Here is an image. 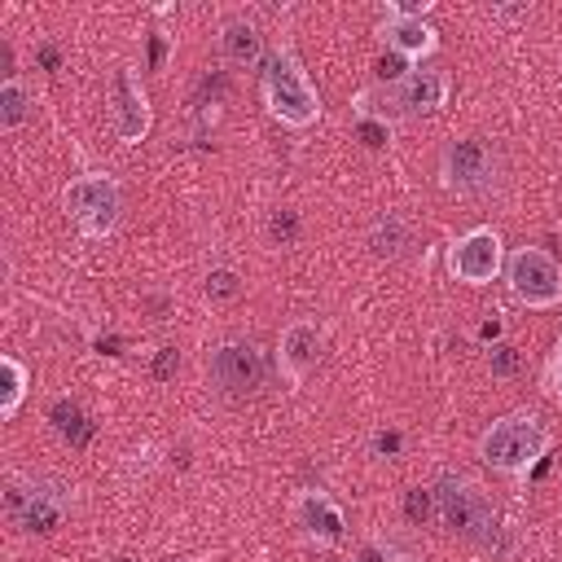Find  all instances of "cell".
<instances>
[{"label": "cell", "mask_w": 562, "mask_h": 562, "mask_svg": "<svg viewBox=\"0 0 562 562\" xmlns=\"http://www.w3.org/2000/svg\"><path fill=\"white\" fill-rule=\"evenodd\" d=\"M435 505H439V522L448 527V536H457L474 553H483L492 562H501L509 553L514 536H509L501 509L492 505V496L474 479H465L457 470H443L435 479Z\"/></svg>", "instance_id": "obj_1"}, {"label": "cell", "mask_w": 562, "mask_h": 562, "mask_svg": "<svg viewBox=\"0 0 562 562\" xmlns=\"http://www.w3.org/2000/svg\"><path fill=\"white\" fill-rule=\"evenodd\" d=\"M259 92H263L268 114L285 127H294V132H303L321 119V92L312 88L307 70L299 66V57L285 44L268 48L263 70H259Z\"/></svg>", "instance_id": "obj_2"}, {"label": "cell", "mask_w": 562, "mask_h": 562, "mask_svg": "<svg viewBox=\"0 0 562 562\" xmlns=\"http://www.w3.org/2000/svg\"><path fill=\"white\" fill-rule=\"evenodd\" d=\"M544 452H549V430L540 426L536 413H509L479 435V461L509 479H522L536 461H544Z\"/></svg>", "instance_id": "obj_3"}, {"label": "cell", "mask_w": 562, "mask_h": 562, "mask_svg": "<svg viewBox=\"0 0 562 562\" xmlns=\"http://www.w3.org/2000/svg\"><path fill=\"white\" fill-rule=\"evenodd\" d=\"M501 149L483 136H452L439 149V184L457 198H492L501 189Z\"/></svg>", "instance_id": "obj_4"}, {"label": "cell", "mask_w": 562, "mask_h": 562, "mask_svg": "<svg viewBox=\"0 0 562 562\" xmlns=\"http://www.w3.org/2000/svg\"><path fill=\"white\" fill-rule=\"evenodd\" d=\"M70 505H75L70 487L53 474H13L4 483V514L22 531H40V536L57 531L66 522Z\"/></svg>", "instance_id": "obj_5"}, {"label": "cell", "mask_w": 562, "mask_h": 562, "mask_svg": "<svg viewBox=\"0 0 562 562\" xmlns=\"http://www.w3.org/2000/svg\"><path fill=\"white\" fill-rule=\"evenodd\" d=\"M61 206L83 237H110L123 215V189L110 171H83L61 189Z\"/></svg>", "instance_id": "obj_6"}, {"label": "cell", "mask_w": 562, "mask_h": 562, "mask_svg": "<svg viewBox=\"0 0 562 562\" xmlns=\"http://www.w3.org/2000/svg\"><path fill=\"white\" fill-rule=\"evenodd\" d=\"M206 373L224 400H250L268 378V356L255 338H224L206 356Z\"/></svg>", "instance_id": "obj_7"}, {"label": "cell", "mask_w": 562, "mask_h": 562, "mask_svg": "<svg viewBox=\"0 0 562 562\" xmlns=\"http://www.w3.org/2000/svg\"><path fill=\"white\" fill-rule=\"evenodd\" d=\"M505 281H509V294L522 307L544 312V307L562 303V268L540 246H518L514 255H505Z\"/></svg>", "instance_id": "obj_8"}, {"label": "cell", "mask_w": 562, "mask_h": 562, "mask_svg": "<svg viewBox=\"0 0 562 562\" xmlns=\"http://www.w3.org/2000/svg\"><path fill=\"white\" fill-rule=\"evenodd\" d=\"M448 70L443 66H413L404 79L386 83V88H373V97L386 105V114L400 123V119H422V114H435L443 101H448Z\"/></svg>", "instance_id": "obj_9"}, {"label": "cell", "mask_w": 562, "mask_h": 562, "mask_svg": "<svg viewBox=\"0 0 562 562\" xmlns=\"http://www.w3.org/2000/svg\"><path fill=\"white\" fill-rule=\"evenodd\" d=\"M448 272L465 285H487L505 272V241L496 228L479 224L470 233H461L452 246H448Z\"/></svg>", "instance_id": "obj_10"}, {"label": "cell", "mask_w": 562, "mask_h": 562, "mask_svg": "<svg viewBox=\"0 0 562 562\" xmlns=\"http://www.w3.org/2000/svg\"><path fill=\"white\" fill-rule=\"evenodd\" d=\"M154 110H149V92L140 83V75L132 66H114L110 75V127L123 145H136L149 136Z\"/></svg>", "instance_id": "obj_11"}, {"label": "cell", "mask_w": 562, "mask_h": 562, "mask_svg": "<svg viewBox=\"0 0 562 562\" xmlns=\"http://www.w3.org/2000/svg\"><path fill=\"white\" fill-rule=\"evenodd\" d=\"M290 518H294L299 536L312 540V544H321V549H329V544H338L347 536V518H342L338 501L325 496V492H316V487H307V492L294 496Z\"/></svg>", "instance_id": "obj_12"}, {"label": "cell", "mask_w": 562, "mask_h": 562, "mask_svg": "<svg viewBox=\"0 0 562 562\" xmlns=\"http://www.w3.org/2000/svg\"><path fill=\"white\" fill-rule=\"evenodd\" d=\"M321 347H325V334L312 316H294L285 329H281V342H277V364L285 373L290 386H303V378L316 369L321 360Z\"/></svg>", "instance_id": "obj_13"}, {"label": "cell", "mask_w": 562, "mask_h": 562, "mask_svg": "<svg viewBox=\"0 0 562 562\" xmlns=\"http://www.w3.org/2000/svg\"><path fill=\"white\" fill-rule=\"evenodd\" d=\"M382 35H386L391 53H400L404 61H417V57L435 53V44H439V31L430 22H422L417 13H404L400 4L382 9Z\"/></svg>", "instance_id": "obj_14"}, {"label": "cell", "mask_w": 562, "mask_h": 562, "mask_svg": "<svg viewBox=\"0 0 562 562\" xmlns=\"http://www.w3.org/2000/svg\"><path fill=\"white\" fill-rule=\"evenodd\" d=\"M263 57H268L263 35H259V26L246 13L220 22V61L224 66H233V70H263Z\"/></svg>", "instance_id": "obj_15"}, {"label": "cell", "mask_w": 562, "mask_h": 562, "mask_svg": "<svg viewBox=\"0 0 562 562\" xmlns=\"http://www.w3.org/2000/svg\"><path fill=\"white\" fill-rule=\"evenodd\" d=\"M364 246H369L373 259H386V263H391V259H404V255L413 250V224H408L400 211H386L382 220H373Z\"/></svg>", "instance_id": "obj_16"}, {"label": "cell", "mask_w": 562, "mask_h": 562, "mask_svg": "<svg viewBox=\"0 0 562 562\" xmlns=\"http://www.w3.org/2000/svg\"><path fill=\"white\" fill-rule=\"evenodd\" d=\"M351 136L364 145V149H386L395 140V119L386 110H373L369 97L360 92L356 105H351Z\"/></svg>", "instance_id": "obj_17"}, {"label": "cell", "mask_w": 562, "mask_h": 562, "mask_svg": "<svg viewBox=\"0 0 562 562\" xmlns=\"http://www.w3.org/2000/svg\"><path fill=\"white\" fill-rule=\"evenodd\" d=\"M48 422H53V430H57V435H61L70 448H83V443L97 435V426L88 422V413H83L75 400H66V395L48 404Z\"/></svg>", "instance_id": "obj_18"}, {"label": "cell", "mask_w": 562, "mask_h": 562, "mask_svg": "<svg viewBox=\"0 0 562 562\" xmlns=\"http://www.w3.org/2000/svg\"><path fill=\"white\" fill-rule=\"evenodd\" d=\"M31 88L18 79V75H4V83H0V132H13V127H22L26 119H31Z\"/></svg>", "instance_id": "obj_19"}, {"label": "cell", "mask_w": 562, "mask_h": 562, "mask_svg": "<svg viewBox=\"0 0 562 562\" xmlns=\"http://www.w3.org/2000/svg\"><path fill=\"white\" fill-rule=\"evenodd\" d=\"M0 417H13L26 400V364L18 356H0Z\"/></svg>", "instance_id": "obj_20"}, {"label": "cell", "mask_w": 562, "mask_h": 562, "mask_svg": "<svg viewBox=\"0 0 562 562\" xmlns=\"http://www.w3.org/2000/svg\"><path fill=\"white\" fill-rule=\"evenodd\" d=\"M202 294H206L211 303L237 299V294H241V272H237V268H211L206 281H202Z\"/></svg>", "instance_id": "obj_21"}, {"label": "cell", "mask_w": 562, "mask_h": 562, "mask_svg": "<svg viewBox=\"0 0 562 562\" xmlns=\"http://www.w3.org/2000/svg\"><path fill=\"white\" fill-rule=\"evenodd\" d=\"M430 514L439 518V505H435V487H408V492H404V518H408L413 527H422Z\"/></svg>", "instance_id": "obj_22"}, {"label": "cell", "mask_w": 562, "mask_h": 562, "mask_svg": "<svg viewBox=\"0 0 562 562\" xmlns=\"http://www.w3.org/2000/svg\"><path fill=\"white\" fill-rule=\"evenodd\" d=\"M487 369H492V378H514V373L522 369V356H518V347H509V342H496V347H492V356H487Z\"/></svg>", "instance_id": "obj_23"}, {"label": "cell", "mask_w": 562, "mask_h": 562, "mask_svg": "<svg viewBox=\"0 0 562 562\" xmlns=\"http://www.w3.org/2000/svg\"><path fill=\"white\" fill-rule=\"evenodd\" d=\"M268 237H272L277 246H290V241L299 237V215H294L290 206H281V211L272 215V224H268Z\"/></svg>", "instance_id": "obj_24"}, {"label": "cell", "mask_w": 562, "mask_h": 562, "mask_svg": "<svg viewBox=\"0 0 562 562\" xmlns=\"http://www.w3.org/2000/svg\"><path fill=\"white\" fill-rule=\"evenodd\" d=\"M176 369H180V351H176V347H158V360H154V378H158V382H167Z\"/></svg>", "instance_id": "obj_25"}, {"label": "cell", "mask_w": 562, "mask_h": 562, "mask_svg": "<svg viewBox=\"0 0 562 562\" xmlns=\"http://www.w3.org/2000/svg\"><path fill=\"white\" fill-rule=\"evenodd\" d=\"M400 448H404V435H400V430H378V435H373V452H378V457H395Z\"/></svg>", "instance_id": "obj_26"}, {"label": "cell", "mask_w": 562, "mask_h": 562, "mask_svg": "<svg viewBox=\"0 0 562 562\" xmlns=\"http://www.w3.org/2000/svg\"><path fill=\"white\" fill-rule=\"evenodd\" d=\"M167 48H171V40H167L162 31H149V66H154V70L167 61Z\"/></svg>", "instance_id": "obj_27"}, {"label": "cell", "mask_w": 562, "mask_h": 562, "mask_svg": "<svg viewBox=\"0 0 562 562\" xmlns=\"http://www.w3.org/2000/svg\"><path fill=\"white\" fill-rule=\"evenodd\" d=\"M549 395L562 404V338H558V351H553V364H549Z\"/></svg>", "instance_id": "obj_28"}, {"label": "cell", "mask_w": 562, "mask_h": 562, "mask_svg": "<svg viewBox=\"0 0 562 562\" xmlns=\"http://www.w3.org/2000/svg\"><path fill=\"white\" fill-rule=\"evenodd\" d=\"M35 61H40L44 70H57V66H61V48H57V44H35Z\"/></svg>", "instance_id": "obj_29"}, {"label": "cell", "mask_w": 562, "mask_h": 562, "mask_svg": "<svg viewBox=\"0 0 562 562\" xmlns=\"http://www.w3.org/2000/svg\"><path fill=\"white\" fill-rule=\"evenodd\" d=\"M360 562H386L382 544H364V549H360Z\"/></svg>", "instance_id": "obj_30"}, {"label": "cell", "mask_w": 562, "mask_h": 562, "mask_svg": "<svg viewBox=\"0 0 562 562\" xmlns=\"http://www.w3.org/2000/svg\"><path fill=\"white\" fill-rule=\"evenodd\" d=\"M114 562H136V558H114Z\"/></svg>", "instance_id": "obj_31"}]
</instances>
